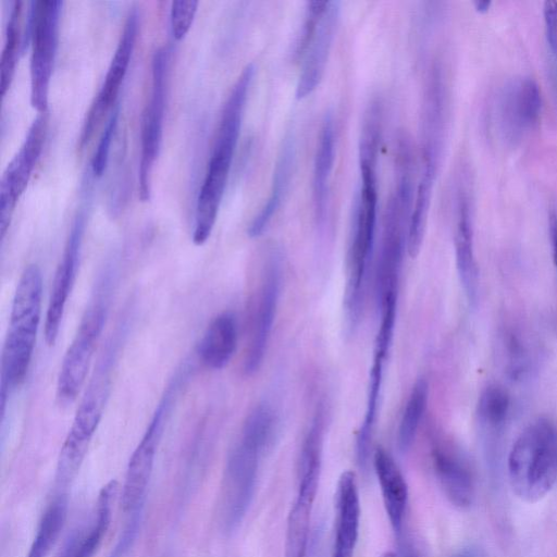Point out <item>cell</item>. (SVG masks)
Instances as JSON below:
<instances>
[{"instance_id":"obj_1","label":"cell","mask_w":557,"mask_h":557,"mask_svg":"<svg viewBox=\"0 0 557 557\" xmlns=\"http://www.w3.org/2000/svg\"><path fill=\"white\" fill-rule=\"evenodd\" d=\"M276 431V417L268 404L258 405L246 418L224 470L221 516L224 529L234 531L243 521L256 491L260 460Z\"/></svg>"},{"instance_id":"obj_2","label":"cell","mask_w":557,"mask_h":557,"mask_svg":"<svg viewBox=\"0 0 557 557\" xmlns=\"http://www.w3.org/2000/svg\"><path fill=\"white\" fill-rule=\"evenodd\" d=\"M127 331L128 317H124L108 338L97 360L60 449L55 473L63 480L72 481L85 459L111 392L113 373Z\"/></svg>"},{"instance_id":"obj_3","label":"cell","mask_w":557,"mask_h":557,"mask_svg":"<svg viewBox=\"0 0 557 557\" xmlns=\"http://www.w3.org/2000/svg\"><path fill=\"white\" fill-rule=\"evenodd\" d=\"M42 276L37 264L26 267L17 283L0 366V408L27 375L41 314Z\"/></svg>"},{"instance_id":"obj_4","label":"cell","mask_w":557,"mask_h":557,"mask_svg":"<svg viewBox=\"0 0 557 557\" xmlns=\"http://www.w3.org/2000/svg\"><path fill=\"white\" fill-rule=\"evenodd\" d=\"M377 154L359 152L361 184L352 218L346 259L344 307L350 329L359 321L363 301L364 281L371 261L377 209Z\"/></svg>"},{"instance_id":"obj_5","label":"cell","mask_w":557,"mask_h":557,"mask_svg":"<svg viewBox=\"0 0 557 557\" xmlns=\"http://www.w3.org/2000/svg\"><path fill=\"white\" fill-rule=\"evenodd\" d=\"M412 149L408 141L395 146V183L387 200L377 272L379 297L397 294L398 277L413 209Z\"/></svg>"},{"instance_id":"obj_6","label":"cell","mask_w":557,"mask_h":557,"mask_svg":"<svg viewBox=\"0 0 557 557\" xmlns=\"http://www.w3.org/2000/svg\"><path fill=\"white\" fill-rule=\"evenodd\" d=\"M115 265V262H109L99 273L77 332L62 360L57 381V398L62 405L73 403L85 383L107 321L116 282Z\"/></svg>"},{"instance_id":"obj_7","label":"cell","mask_w":557,"mask_h":557,"mask_svg":"<svg viewBox=\"0 0 557 557\" xmlns=\"http://www.w3.org/2000/svg\"><path fill=\"white\" fill-rule=\"evenodd\" d=\"M509 484L522 500L543 498L557 482V428L546 418L531 422L508 455Z\"/></svg>"},{"instance_id":"obj_8","label":"cell","mask_w":557,"mask_h":557,"mask_svg":"<svg viewBox=\"0 0 557 557\" xmlns=\"http://www.w3.org/2000/svg\"><path fill=\"white\" fill-rule=\"evenodd\" d=\"M190 370L188 362L176 370L129 458L121 493V507L128 516H143L157 450L172 408L190 375Z\"/></svg>"},{"instance_id":"obj_9","label":"cell","mask_w":557,"mask_h":557,"mask_svg":"<svg viewBox=\"0 0 557 557\" xmlns=\"http://www.w3.org/2000/svg\"><path fill=\"white\" fill-rule=\"evenodd\" d=\"M62 1L30 2L28 30L32 41L29 62L30 103L38 113L47 112L49 84L58 47Z\"/></svg>"},{"instance_id":"obj_10","label":"cell","mask_w":557,"mask_h":557,"mask_svg":"<svg viewBox=\"0 0 557 557\" xmlns=\"http://www.w3.org/2000/svg\"><path fill=\"white\" fill-rule=\"evenodd\" d=\"M169 50L162 46L156 49L151 59V89L141 117V152L139 163V197L150 198V181L153 164L159 156L166 98Z\"/></svg>"},{"instance_id":"obj_11","label":"cell","mask_w":557,"mask_h":557,"mask_svg":"<svg viewBox=\"0 0 557 557\" xmlns=\"http://www.w3.org/2000/svg\"><path fill=\"white\" fill-rule=\"evenodd\" d=\"M282 278L281 255L273 250L262 273L250 318L249 341L244 371L256 373L262 364L277 308Z\"/></svg>"},{"instance_id":"obj_12","label":"cell","mask_w":557,"mask_h":557,"mask_svg":"<svg viewBox=\"0 0 557 557\" xmlns=\"http://www.w3.org/2000/svg\"><path fill=\"white\" fill-rule=\"evenodd\" d=\"M48 114L38 113L16 154L7 165L0 183V234L1 238L11 223L17 199L30 178L42 151L47 135Z\"/></svg>"},{"instance_id":"obj_13","label":"cell","mask_w":557,"mask_h":557,"mask_svg":"<svg viewBox=\"0 0 557 557\" xmlns=\"http://www.w3.org/2000/svg\"><path fill=\"white\" fill-rule=\"evenodd\" d=\"M138 27L139 12L136 7H133L126 16L103 83L86 114L79 136L81 148H84L90 140L107 111L114 108L113 104L131 62Z\"/></svg>"},{"instance_id":"obj_14","label":"cell","mask_w":557,"mask_h":557,"mask_svg":"<svg viewBox=\"0 0 557 557\" xmlns=\"http://www.w3.org/2000/svg\"><path fill=\"white\" fill-rule=\"evenodd\" d=\"M541 112V89L531 77L520 76L509 81L496 99V125L503 137L510 141L528 134L537 124Z\"/></svg>"},{"instance_id":"obj_15","label":"cell","mask_w":557,"mask_h":557,"mask_svg":"<svg viewBox=\"0 0 557 557\" xmlns=\"http://www.w3.org/2000/svg\"><path fill=\"white\" fill-rule=\"evenodd\" d=\"M86 220L87 206L83 205L73 219L52 282L45 321V339L49 346H53L58 339L66 302L76 278Z\"/></svg>"},{"instance_id":"obj_16","label":"cell","mask_w":557,"mask_h":557,"mask_svg":"<svg viewBox=\"0 0 557 557\" xmlns=\"http://www.w3.org/2000/svg\"><path fill=\"white\" fill-rule=\"evenodd\" d=\"M341 13L338 1H329L302 54L296 98L304 99L319 86L325 70Z\"/></svg>"},{"instance_id":"obj_17","label":"cell","mask_w":557,"mask_h":557,"mask_svg":"<svg viewBox=\"0 0 557 557\" xmlns=\"http://www.w3.org/2000/svg\"><path fill=\"white\" fill-rule=\"evenodd\" d=\"M234 154L212 150L197 198L193 242L203 245L214 227Z\"/></svg>"},{"instance_id":"obj_18","label":"cell","mask_w":557,"mask_h":557,"mask_svg":"<svg viewBox=\"0 0 557 557\" xmlns=\"http://www.w3.org/2000/svg\"><path fill=\"white\" fill-rule=\"evenodd\" d=\"M360 499L352 471H344L335 492V536L332 557H352L360 525Z\"/></svg>"},{"instance_id":"obj_19","label":"cell","mask_w":557,"mask_h":557,"mask_svg":"<svg viewBox=\"0 0 557 557\" xmlns=\"http://www.w3.org/2000/svg\"><path fill=\"white\" fill-rule=\"evenodd\" d=\"M392 341L393 337L384 334H376L375 336L373 359L369 373L364 418L356 440L357 462L362 470H366L369 463L371 440L383 384L384 366Z\"/></svg>"},{"instance_id":"obj_20","label":"cell","mask_w":557,"mask_h":557,"mask_svg":"<svg viewBox=\"0 0 557 557\" xmlns=\"http://www.w3.org/2000/svg\"><path fill=\"white\" fill-rule=\"evenodd\" d=\"M438 484L451 505L468 509L474 499V481L466 461L451 449L436 445L432 450Z\"/></svg>"},{"instance_id":"obj_21","label":"cell","mask_w":557,"mask_h":557,"mask_svg":"<svg viewBox=\"0 0 557 557\" xmlns=\"http://www.w3.org/2000/svg\"><path fill=\"white\" fill-rule=\"evenodd\" d=\"M373 467L389 523L396 536H400L408 503L407 482L394 458L382 447L373 454Z\"/></svg>"},{"instance_id":"obj_22","label":"cell","mask_w":557,"mask_h":557,"mask_svg":"<svg viewBox=\"0 0 557 557\" xmlns=\"http://www.w3.org/2000/svg\"><path fill=\"white\" fill-rule=\"evenodd\" d=\"M454 245L460 283L469 302L474 304L479 290V271L473 248L471 208L463 193L458 197Z\"/></svg>"},{"instance_id":"obj_23","label":"cell","mask_w":557,"mask_h":557,"mask_svg":"<svg viewBox=\"0 0 557 557\" xmlns=\"http://www.w3.org/2000/svg\"><path fill=\"white\" fill-rule=\"evenodd\" d=\"M335 160V127L332 112H326L317 145L312 173V202L315 221L319 225L325 222L330 181Z\"/></svg>"},{"instance_id":"obj_24","label":"cell","mask_w":557,"mask_h":557,"mask_svg":"<svg viewBox=\"0 0 557 557\" xmlns=\"http://www.w3.org/2000/svg\"><path fill=\"white\" fill-rule=\"evenodd\" d=\"M295 156V137L292 132H288L283 139L276 158L269 197L248 226L247 233L249 237H259L281 207L293 176Z\"/></svg>"},{"instance_id":"obj_25","label":"cell","mask_w":557,"mask_h":557,"mask_svg":"<svg viewBox=\"0 0 557 557\" xmlns=\"http://www.w3.org/2000/svg\"><path fill=\"white\" fill-rule=\"evenodd\" d=\"M116 490L117 484L113 480L101 488L90 524L69 536L59 557H94L109 529Z\"/></svg>"},{"instance_id":"obj_26","label":"cell","mask_w":557,"mask_h":557,"mask_svg":"<svg viewBox=\"0 0 557 557\" xmlns=\"http://www.w3.org/2000/svg\"><path fill=\"white\" fill-rule=\"evenodd\" d=\"M237 339L236 315L231 311L219 313L210 322L198 344L199 360L212 370L223 369L235 354Z\"/></svg>"},{"instance_id":"obj_27","label":"cell","mask_w":557,"mask_h":557,"mask_svg":"<svg viewBox=\"0 0 557 557\" xmlns=\"http://www.w3.org/2000/svg\"><path fill=\"white\" fill-rule=\"evenodd\" d=\"M319 485L299 483L288 512L283 557H306L313 503Z\"/></svg>"},{"instance_id":"obj_28","label":"cell","mask_w":557,"mask_h":557,"mask_svg":"<svg viewBox=\"0 0 557 557\" xmlns=\"http://www.w3.org/2000/svg\"><path fill=\"white\" fill-rule=\"evenodd\" d=\"M66 511L67 496L64 492H60L42 512L26 557L48 556L64 527Z\"/></svg>"},{"instance_id":"obj_29","label":"cell","mask_w":557,"mask_h":557,"mask_svg":"<svg viewBox=\"0 0 557 557\" xmlns=\"http://www.w3.org/2000/svg\"><path fill=\"white\" fill-rule=\"evenodd\" d=\"M428 398L429 384L425 379H419L412 386L398 426L397 443L403 453L407 451L414 442L426 409Z\"/></svg>"},{"instance_id":"obj_30","label":"cell","mask_w":557,"mask_h":557,"mask_svg":"<svg viewBox=\"0 0 557 557\" xmlns=\"http://www.w3.org/2000/svg\"><path fill=\"white\" fill-rule=\"evenodd\" d=\"M21 13L22 1H13L5 26L4 44L0 60V89L2 96L5 95L11 85L18 57L21 46Z\"/></svg>"},{"instance_id":"obj_31","label":"cell","mask_w":557,"mask_h":557,"mask_svg":"<svg viewBox=\"0 0 557 557\" xmlns=\"http://www.w3.org/2000/svg\"><path fill=\"white\" fill-rule=\"evenodd\" d=\"M510 409L508 393L496 384L486 386L478 399V414L485 423L497 426L507 419Z\"/></svg>"},{"instance_id":"obj_32","label":"cell","mask_w":557,"mask_h":557,"mask_svg":"<svg viewBox=\"0 0 557 557\" xmlns=\"http://www.w3.org/2000/svg\"><path fill=\"white\" fill-rule=\"evenodd\" d=\"M120 114L119 104L114 106L112 112L106 123L100 139L98 141L95 153L91 158L90 169L95 176H101L107 168L110 147L112 144L113 135L117 126V119Z\"/></svg>"},{"instance_id":"obj_33","label":"cell","mask_w":557,"mask_h":557,"mask_svg":"<svg viewBox=\"0 0 557 557\" xmlns=\"http://www.w3.org/2000/svg\"><path fill=\"white\" fill-rule=\"evenodd\" d=\"M198 4L197 0H177L171 3L170 24L175 39H182L190 28Z\"/></svg>"},{"instance_id":"obj_34","label":"cell","mask_w":557,"mask_h":557,"mask_svg":"<svg viewBox=\"0 0 557 557\" xmlns=\"http://www.w3.org/2000/svg\"><path fill=\"white\" fill-rule=\"evenodd\" d=\"M545 36L557 71V1L546 0L543 3Z\"/></svg>"},{"instance_id":"obj_35","label":"cell","mask_w":557,"mask_h":557,"mask_svg":"<svg viewBox=\"0 0 557 557\" xmlns=\"http://www.w3.org/2000/svg\"><path fill=\"white\" fill-rule=\"evenodd\" d=\"M549 234L553 250L554 264L557 272V213H552L549 218Z\"/></svg>"},{"instance_id":"obj_36","label":"cell","mask_w":557,"mask_h":557,"mask_svg":"<svg viewBox=\"0 0 557 557\" xmlns=\"http://www.w3.org/2000/svg\"><path fill=\"white\" fill-rule=\"evenodd\" d=\"M451 557H480V553L474 547H466Z\"/></svg>"},{"instance_id":"obj_37","label":"cell","mask_w":557,"mask_h":557,"mask_svg":"<svg viewBox=\"0 0 557 557\" xmlns=\"http://www.w3.org/2000/svg\"><path fill=\"white\" fill-rule=\"evenodd\" d=\"M474 9L480 13H485L492 5L491 0H475L473 2Z\"/></svg>"},{"instance_id":"obj_38","label":"cell","mask_w":557,"mask_h":557,"mask_svg":"<svg viewBox=\"0 0 557 557\" xmlns=\"http://www.w3.org/2000/svg\"><path fill=\"white\" fill-rule=\"evenodd\" d=\"M382 557H397L393 552H386Z\"/></svg>"}]
</instances>
